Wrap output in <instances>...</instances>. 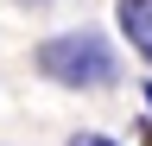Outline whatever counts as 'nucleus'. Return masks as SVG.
<instances>
[{
  "instance_id": "f257e3e1",
  "label": "nucleus",
  "mask_w": 152,
  "mask_h": 146,
  "mask_svg": "<svg viewBox=\"0 0 152 146\" xmlns=\"http://www.w3.org/2000/svg\"><path fill=\"white\" fill-rule=\"evenodd\" d=\"M32 70L45 76L51 89H70V95H102V89L121 83V45L95 26H70V32H51V38L32 45Z\"/></svg>"
},
{
  "instance_id": "20e7f679",
  "label": "nucleus",
  "mask_w": 152,
  "mask_h": 146,
  "mask_svg": "<svg viewBox=\"0 0 152 146\" xmlns=\"http://www.w3.org/2000/svg\"><path fill=\"white\" fill-rule=\"evenodd\" d=\"M140 108H146V121H140V134H146V140H152V76H146V83H140Z\"/></svg>"
},
{
  "instance_id": "7ed1b4c3",
  "label": "nucleus",
  "mask_w": 152,
  "mask_h": 146,
  "mask_svg": "<svg viewBox=\"0 0 152 146\" xmlns=\"http://www.w3.org/2000/svg\"><path fill=\"white\" fill-rule=\"evenodd\" d=\"M64 146H121V140H114V134H102V127H83V134H70Z\"/></svg>"
},
{
  "instance_id": "39448f33",
  "label": "nucleus",
  "mask_w": 152,
  "mask_h": 146,
  "mask_svg": "<svg viewBox=\"0 0 152 146\" xmlns=\"http://www.w3.org/2000/svg\"><path fill=\"white\" fill-rule=\"evenodd\" d=\"M13 7H32V13H38V7H57V0H13Z\"/></svg>"
},
{
  "instance_id": "f03ea898",
  "label": "nucleus",
  "mask_w": 152,
  "mask_h": 146,
  "mask_svg": "<svg viewBox=\"0 0 152 146\" xmlns=\"http://www.w3.org/2000/svg\"><path fill=\"white\" fill-rule=\"evenodd\" d=\"M114 32H121V45L152 70V0H114Z\"/></svg>"
}]
</instances>
